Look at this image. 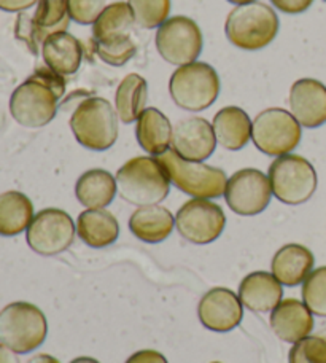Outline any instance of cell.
<instances>
[{"label": "cell", "instance_id": "1", "mask_svg": "<svg viewBox=\"0 0 326 363\" xmlns=\"http://www.w3.org/2000/svg\"><path fill=\"white\" fill-rule=\"evenodd\" d=\"M115 179L120 196L137 207L158 206L167 198L172 185L158 157L150 155L126 161Z\"/></svg>", "mask_w": 326, "mask_h": 363}, {"label": "cell", "instance_id": "2", "mask_svg": "<svg viewBox=\"0 0 326 363\" xmlns=\"http://www.w3.org/2000/svg\"><path fill=\"white\" fill-rule=\"evenodd\" d=\"M280 29L277 13L263 2L236 5L225 23L231 45L244 51H258L274 42Z\"/></svg>", "mask_w": 326, "mask_h": 363}, {"label": "cell", "instance_id": "3", "mask_svg": "<svg viewBox=\"0 0 326 363\" xmlns=\"http://www.w3.org/2000/svg\"><path fill=\"white\" fill-rule=\"evenodd\" d=\"M118 115L103 97L89 96L78 104L70 116V129L82 147L93 152H106L118 139Z\"/></svg>", "mask_w": 326, "mask_h": 363}, {"label": "cell", "instance_id": "4", "mask_svg": "<svg viewBox=\"0 0 326 363\" xmlns=\"http://www.w3.org/2000/svg\"><path fill=\"white\" fill-rule=\"evenodd\" d=\"M47 317L35 304L15 301L0 311V342L15 352L37 351L47 340Z\"/></svg>", "mask_w": 326, "mask_h": 363}, {"label": "cell", "instance_id": "5", "mask_svg": "<svg viewBox=\"0 0 326 363\" xmlns=\"http://www.w3.org/2000/svg\"><path fill=\"white\" fill-rule=\"evenodd\" d=\"M220 77L210 64L191 62L174 70L169 80L175 106L186 112H202L212 107L220 94Z\"/></svg>", "mask_w": 326, "mask_h": 363}, {"label": "cell", "instance_id": "6", "mask_svg": "<svg viewBox=\"0 0 326 363\" xmlns=\"http://www.w3.org/2000/svg\"><path fill=\"white\" fill-rule=\"evenodd\" d=\"M171 184L198 199H217L225 194L227 177L220 167L179 157L172 148L158 157Z\"/></svg>", "mask_w": 326, "mask_h": 363}, {"label": "cell", "instance_id": "7", "mask_svg": "<svg viewBox=\"0 0 326 363\" xmlns=\"http://www.w3.org/2000/svg\"><path fill=\"white\" fill-rule=\"evenodd\" d=\"M272 196L280 203L299 206L314 196L318 186L315 167L299 155H283L272 161L267 171Z\"/></svg>", "mask_w": 326, "mask_h": 363}, {"label": "cell", "instance_id": "8", "mask_svg": "<svg viewBox=\"0 0 326 363\" xmlns=\"http://www.w3.org/2000/svg\"><path fill=\"white\" fill-rule=\"evenodd\" d=\"M303 138V126L285 108L271 107L259 112L252 121V140L267 157L290 155Z\"/></svg>", "mask_w": 326, "mask_h": 363}, {"label": "cell", "instance_id": "9", "mask_svg": "<svg viewBox=\"0 0 326 363\" xmlns=\"http://www.w3.org/2000/svg\"><path fill=\"white\" fill-rule=\"evenodd\" d=\"M154 43L162 60L180 67L198 61L204 48V37L194 19L180 15L159 26Z\"/></svg>", "mask_w": 326, "mask_h": 363}, {"label": "cell", "instance_id": "10", "mask_svg": "<svg viewBox=\"0 0 326 363\" xmlns=\"http://www.w3.org/2000/svg\"><path fill=\"white\" fill-rule=\"evenodd\" d=\"M77 225L67 212L48 207L37 212L26 231V241L35 254L55 257L67 250L75 241Z\"/></svg>", "mask_w": 326, "mask_h": 363}, {"label": "cell", "instance_id": "11", "mask_svg": "<svg viewBox=\"0 0 326 363\" xmlns=\"http://www.w3.org/2000/svg\"><path fill=\"white\" fill-rule=\"evenodd\" d=\"M60 99L47 85L29 77L10 97V113L18 125L37 129L50 125L57 113Z\"/></svg>", "mask_w": 326, "mask_h": 363}, {"label": "cell", "instance_id": "12", "mask_svg": "<svg viewBox=\"0 0 326 363\" xmlns=\"http://www.w3.org/2000/svg\"><path fill=\"white\" fill-rule=\"evenodd\" d=\"M226 226V216L212 199L193 198L180 207L175 216V228L185 241L206 245L221 236Z\"/></svg>", "mask_w": 326, "mask_h": 363}, {"label": "cell", "instance_id": "13", "mask_svg": "<svg viewBox=\"0 0 326 363\" xmlns=\"http://www.w3.org/2000/svg\"><path fill=\"white\" fill-rule=\"evenodd\" d=\"M223 196L227 207L237 216H258L271 203L272 190L269 177L259 169L245 167L227 179Z\"/></svg>", "mask_w": 326, "mask_h": 363}, {"label": "cell", "instance_id": "14", "mask_svg": "<svg viewBox=\"0 0 326 363\" xmlns=\"http://www.w3.org/2000/svg\"><path fill=\"white\" fill-rule=\"evenodd\" d=\"M198 317L207 330L227 333L240 325L244 319V304L239 295L225 287H215L201 298Z\"/></svg>", "mask_w": 326, "mask_h": 363}, {"label": "cell", "instance_id": "15", "mask_svg": "<svg viewBox=\"0 0 326 363\" xmlns=\"http://www.w3.org/2000/svg\"><path fill=\"white\" fill-rule=\"evenodd\" d=\"M217 144L212 123L201 116H188L174 126L171 148L184 160L204 163L212 157Z\"/></svg>", "mask_w": 326, "mask_h": 363}, {"label": "cell", "instance_id": "16", "mask_svg": "<svg viewBox=\"0 0 326 363\" xmlns=\"http://www.w3.org/2000/svg\"><path fill=\"white\" fill-rule=\"evenodd\" d=\"M290 112L299 125L308 129L326 123V86L315 79H301L293 83L288 96Z\"/></svg>", "mask_w": 326, "mask_h": 363}, {"label": "cell", "instance_id": "17", "mask_svg": "<svg viewBox=\"0 0 326 363\" xmlns=\"http://www.w3.org/2000/svg\"><path fill=\"white\" fill-rule=\"evenodd\" d=\"M271 328L279 340L295 345L314 330V314L304 301L288 298L271 311Z\"/></svg>", "mask_w": 326, "mask_h": 363}, {"label": "cell", "instance_id": "18", "mask_svg": "<svg viewBox=\"0 0 326 363\" xmlns=\"http://www.w3.org/2000/svg\"><path fill=\"white\" fill-rule=\"evenodd\" d=\"M283 287L272 272L253 271L239 285V298L247 309L253 313H271L282 301Z\"/></svg>", "mask_w": 326, "mask_h": 363}, {"label": "cell", "instance_id": "19", "mask_svg": "<svg viewBox=\"0 0 326 363\" xmlns=\"http://www.w3.org/2000/svg\"><path fill=\"white\" fill-rule=\"evenodd\" d=\"M314 254L301 244H286L271 262L274 277L285 287H298L314 271Z\"/></svg>", "mask_w": 326, "mask_h": 363}, {"label": "cell", "instance_id": "20", "mask_svg": "<svg viewBox=\"0 0 326 363\" xmlns=\"http://www.w3.org/2000/svg\"><path fill=\"white\" fill-rule=\"evenodd\" d=\"M174 126L156 107H147L135 121V138L150 157H161L171 150Z\"/></svg>", "mask_w": 326, "mask_h": 363}, {"label": "cell", "instance_id": "21", "mask_svg": "<svg viewBox=\"0 0 326 363\" xmlns=\"http://www.w3.org/2000/svg\"><path fill=\"white\" fill-rule=\"evenodd\" d=\"M42 57L45 66L62 77L78 72L83 61V47L77 37L67 30L51 34L42 45Z\"/></svg>", "mask_w": 326, "mask_h": 363}, {"label": "cell", "instance_id": "22", "mask_svg": "<svg viewBox=\"0 0 326 363\" xmlns=\"http://www.w3.org/2000/svg\"><path fill=\"white\" fill-rule=\"evenodd\" d=\"M218 144L230 152H239L252 140V120L244 108L227 106L218 110L212 121Z\"/></svg>", "mask_w": 326, "mask_h": 363}, {"label": "cell", "instance_id": "23", "mask_svg": "<svg viewBox=\"0 0 326 363\" xmlns=\"http://www.w3.org/2000/svg\"><path fill=\"white\" fill-rule=\"evenodd\" d=\"M175 216L162 206L137 207L129 218V230L147 244H159L172 235Z\"/></svg>", "mask_w": 326, "mask_h": 363}, {"label": "cell", "instance_id": "24", "mask_svg": "<svg viewBox=\"0 0 326 363\" xmlns=\"http://www.w3.org/2000/svg\"><path fill=\"white\" fill-rule=\"evenodd\" d=\"M77 236L91 249H106L120 236V223L106 209H86L77 218Z\"/></svg>", "mask_w": 326, "mask_h": 363}, {"label": "cell", "instance_id": "25", "mask_svg": "<svg viewBox=\"0 0 326 363\" xmlns=\"http://www.w3.org/2000/svg\"><path fill=\"white\" fill-rule=\"evenodd\" d=\"M118 193L116 179L106 169H89L78 177L75 198L84 209H106Z\"/></svg>", "mask_w": 326, "mask_h": 363}, {"label": "cell", "instance_id": "26", "mask_svg": "<svg viewBox=\"0 0 326 363\" xmlns=\"http://www.w3.org/2000/svg\"><path fill=\"white\" fill-rule=\"evenodd\" d=\"M135 19L128 2H113L106 6L93 24L96 43H113L133 35Z\"/></svg>", "mask_w": 326, "mask_h": 363}, {"label": "cell", "instance_id": "27", "mask_svg": "<svg viewBox=\"0 0 326 363\" xmlns=\"http://www.w3.org/2000/svg\"><path fill=\"white\" fill-rule=\"evenodd\" d=\"M34 216V204L24 193L10 190L0 194V236L13 238L28 231Z\"/></svg>", "mask_w": 326, "mask_h": 363}, {"label": "cell", "instance_id": "28", "mask_svg": "<svg viewBox=\"0 0 326 363\" xmlns=\"http://www.w3.org/2000/svg\"><path fill=\"white\" fill-rule=\"evenodd\" d=\"M148 85L139 74H129L116 88L115 110L120 121L125 125L135 123L140 113L147 108Z\"/></svg>", "mask_w": 326, "mask_h": 363}, {"label": "cell", "instance_id": "29", "mask_svg": "<svg viewBox=\"0 0 326 363\" xmlns=\"http://www.w3.org/2000/svg\"><path fill=\"white\" fill-rule=\"evenodd\" d=\"M135 26L142 29H158L171 13V0H128Z\"/></svg>", "mask_w": 326, "mask_h": 363}, {"label": "cell", "instance_id": "30", "mask_svg": "<svg viewBox=\"0 0 326 363\" xmlns=\"http://www.w3.org/2000/svg\"><path fill=\"white\" fill-rule=\"evenodd\" d=\"M303 300L312 314L326 317V267L314 269L303 282Z\"/></svg>", "mask_w": 326, "mask_h": 363}, {"label": "cell", "instance_id": "31", "mask_svg": "<svg viewBox=\"0 0 326 363\" xmlns=\"http://www.w3.org/2000/svg\"><path fill=\"white\" fill-rule=\"evenodd\" d=\"M288 363H326V340L309 335L295 342L290 349Z\"/></svg>", "mask_w": 326, "mask_h": 363}, {"label": "cell", "instance_id": "32", "mask_svg": "<svg viewBox=\"0 0 326 363\" xmlns=\"http://www.w3.org/2000/svg\"><path fill=\"white\" fill-rule=\"evenodd\" d=\"M137 53V43L133 37L113 43H96V55L108 66L121 67Z\"/></svg>", "mask_w": 326, "mask_h": 363}, {"label": "cell", "instance_id": "33", "mask_svg": "<svg viewBox=\"0 0 326 363\" xmlns=\"http://www.w3.org/2000/svg\"><path fill=\"white\" fill-rule=\"evenodd\" d=\"M107 0H67L70 21L80 26L94 24L101 13L106 10Z\"/></svg>", "mask_w": 326, "mask_h": 363}, {"label": "cell", "instance_id": "34", "mask_svg": "<svg viewBox=\"0 0 326 363\" xmlns=\"http://www.w3.org/2000/svg\"><path fill=\"white\" fill-rule=\"evenodd\" d=\"M30 77L38 82H42L43 85H47L57 96V99H62V96L65 94V80L62 75L55 72V70H51L48 66H40L34 70V74Z\"/></svg>", "mask_w": 326, "mask_h": 363}, {"label": "cell", "instance_id": "35", "mask_svg": "<svg viewBox=\"0 0 326 363\" xmlns=\"http://www.w3.org/2000/svg\"><path fill=\"white\" fill-rule=\"evenodd\" d=\"M271 4L286 15H299V13L308 11L314 0H271Z\"/></svg>", "mask_w": 326, "mask_h": 363}, {"label": "cell", "instance_id": "36", "mask_svg": "<svg viewBox=\"0 0 326 363\" xmlns=\"http://www.w3.org/2000/svg\"><path fill=\"white\" fill-rule=\"evenodd\" d=\"M126 363H169L167 359L158 351H153V349H143L130 355L126 360Z\"/></svg>", "mask_w": 326, "mask_h": 363}, {"label": "cell", "instance_id": "37", "mask_svg": "<svg viewBox=\"0 0 326 363\" xmlns=\"http://www.w3.org/2000/svg\"><path fill=\"white\" fill-rule=\"evenodd\" d=\"M38 0H0V10L6 13H23L37 5Z\"/></svg>", "mask_w": 326, "mask_h": 363}, {"label": "cell", "instance_id": "38", "mask_svg": "<svg viewBox=\"0 0 326 363\" xmlns=\"http://www.w3.org/2000/svg\"><path fill=\"white\" fill-rule=\"evenodd\" d=\"M0 363H21V360L18 357V352L0 342Z\"/></svg>", "mask_w": 326, "mask_h": 363}, {"label": "cell", "instance_id": "39", "mask_svg": "<svg viewBox=\"0 0 326 363\" xmlns=\"http://www.w3.org/2000/svg\"><path fill=\"white\" fill-rule=\"evenodd\" d=\"M28 363H61L57 359H55L53 355L48 354H37L35 357H32Z\"/></svg>", "mask_w": 326, "mask_h": 363}, {"label": "cell", "instance_id": "40", "mask_svg": "<svg viewBox=\"0 0 326 363\" xmlns=\"http://www.w3.org/2000/svg\"><path fill=\"white\" fill-rule=\"evenodd\" d=\"M70 363H101V362L93 359V357H78L75 360H72Z\"/></svg>", "mask_w": 326, "mask_h": 363}, {"label": "cell", "instance_id": "41", "mask_svg": "<svg viewBox=\"0 0 326 363\" xmlns=\"http://www.w3.org/2000/svg\"><path fill=\"white\" fill-rule=\"evenodd\" d=\"M230 4L234 5H245V4H252V2H258V0H227Z\"/></svg>", "mask_w": 326, "mask_h": 363}, {"label": "cell", "instance_id": "42", "mask_svg": "<svg viewBox=\"0 0 326 363\" xmlns=\"http://www.w3.org/2000/svg\"><path fill=\"white\" fill-rule=\"evenodd\" d=\"M318 336H322V338H323V340H326V330H323V332H322L320 335H318Z\"/></svg>", "mask_w": 326, "mask_h": 363}, {"label": "cell", "instance_id": "43", "mask_svg": "<svg viewBox=\"0 0 326 363\" xmlns=\"http://www.w3.org/2000/svg\"><path fill=\"white\" fill-rule=\"evenodd\" d=\"M212 363H220V362H212Z\"/></svg>", "mask_w": 326, "mask_h": 363}, {"label": "cell", "instance_id": "44", "mask_svg": "<svg viewBox=\"0 0 326 363\" xmlns=\"http://www.w3.org/2000/svg\"><path fill=\"white\" fill-rule=\"evenodd\" d=\"M325 2H326V0H325Z\"/></svg>", "mask_w": 326, "mask_h": 363}]
</instances>
